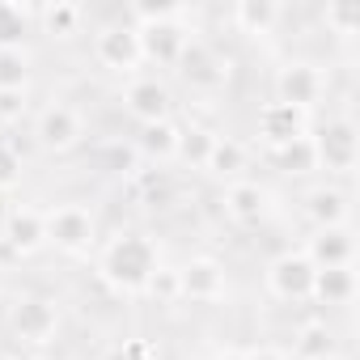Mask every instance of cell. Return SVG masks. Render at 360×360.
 Masks as SVG:
<instances>
[{
    "mask_svg": "<svg viewBox=\"0 0 360 360\" xmlns=\"http://www.w3.org/2000/svg\"><path fill=\"white\" fill-rule=\"evenodd\" d=\"M98 267H102L106 284H115L119 292H140L148 284V276L161 267V259H157V246L144 233H119V238L106 242Z\"/></svg>",
    "mask_w": 360,
    "mask_h": 360,
    "instance_id": "obj_1",
    "label": "cell"
},
{
    "mask_svg": "<svg viewBox=\"0 0 360 360\" xmlns=\"http://www.w3.org/2000/svg\"><path fill=\"white\" fill-rule=\"evenodd\" d=\"M174 68H178V77H183L191 89H200V94H217V89H225L229 77H233L229 56H221V51L208 47L204 39H191V43L183 47V56H178Z\"/></svg>",
    "mask_w": 360,
    "mask_h": 360,
    "instance_id": "obj_2",
    "label": "cell"
},
{
    "mask_svg": "<svg viewBox=\"0 0 360 360\" xmlns=\"http://www.w3.org/2000/svg\"><path fill=\"white\" fill-rule=\"evenodd\" d=\"M309 140H314V153H318V169H330V174H352L356 169L360 136H356L352 119H326Z\"/></svg>",
    "mask_w": 360,
    "mask_h": 360,
    "instance_id": "obj_3",
    "label": "cell"
},
{
    "mask_svg": "<svg viewBox=\"0 0 360 360\" xmlns=\"http://www.w3.org/2000/svg\"><path fill=\"white\" fill-rule=\"evenodd\" d=\"M94 60H98L106 72H119V77L136 72V68L144 64L136 26H131V22H110V26H102L98 39H94Z\"/></svg>",
    "mask_w": 360,
    "mask_h": 360,
    "instance_id": "obj_4",
    "label": "cell"
},
{
    "mask_svg": "<svg viewBox=\"0 0 360 360\" xmlns=\"http://www.w3.org/2000/svg\"><path fill=\"white\" fill-rule=\"evenodd\" d=\"M322 94H326V77L309 60H288L276 72V102H288V106H297V110L309 115L322 102Z\"/></svg>",
    "mask_w": 360,
    "mask_h": 360,
    "instance_id": "obj_5",
    "label": "cell"
},
{
    "mask_svg": "<svg viewBox=\"0 0 360 360\" xmlns=\"http://www.w3.org/2000/svg\"><path fill=\"white\" fill-rule=\"evenodd\" d=\"M81 136H85V119H81V110L68 106V102H51V106H43L39 119H34V140H39V148H47V153H68V148L81 144Z\"/></svg>",
    "mask_w": 360,
    "mask_h": 360,
    "instance_id": "obj_6",
    "label": "cell"
},
{
    "mask_svg": "<svg viewBox=\"0 0 360 360\" xmlns=\"http://www.w3.org/2000/svg\"><path fill=\"white\" fill-rule=\"evenodd\" d=\"M94 233H98L94 212L81 208V204H60V208L47 212V242H56V246L68 250V255L89 250V246H94Z\"/></svg>",
    "mask_w": 360,
    "mask_h": 360,
    "instance_id": "obj_7",
    "label": "cell"
},
{
    "mask_svg": "<svg viewBox=\"0 0 360 360\" xmlns=\"http://www.w3.org/2000/svg\"><path fill=\"white\" fill-rule=\"evenodd\" d=\"M314 263L301 255V250H284L267 263V288L280 297V301H309L314 292Z\"/></svg>",
    "mask_w": 360,
    "mask_h": 360,
    "instance_id": "obj_8",
    "label": "cell"
},
{
    "mask_svg": "<svg viewBox=\"0 0 360 360\" xmlns=\"http://www.w3.org/2000/svg\"><path fill=\"white\" fill-rule=\"evenodd\" d=\"M9 322H13V335H18L22 343H51V335L60 330V309H56L51 297L30 292V297H22V301L13 305Z\"/></svg>",
    "mask_w": 360,
    "mask_h": 360,
    "instance_id": "obj_9",
    "label": "cell"
},
{
    "mask_svg": "<svg viewBox=\"0 0 360 360\" xmlns=\"http://www.w3.org/2000/svg\"><path fill=\"white\" fill-rule=\"evenodd\" d=\"M0 242H5L18 259L43 250L47 246V212L26 208V204H13L5 212V221H0Z\"/></svg>",
    "mask_w": 360,
    "mask_h": 360,
    "instance_id": "obj_10",
    "label": "cell"
},
{
    "mask_svg": "<svg viewBox=\"0 0 360 360\" xmlns=\"http://www.w3.org/2000/svg\"><path fill=\"white\" fill-rule=\"evenodd\" d=\"M140 34V56L148 64H161V68H174L178 56H183V47L191 43V30L183 26V18L174 22H153V26H136Z\"/></svg>",
    "mask_w": 360,
    "mask_h": 360,
    "instance_id": "obj_11",
    "label": "cell"
},
{
    "mask_svg": "<svg viewBox=\"0 0 360 360\" xmlns=\"http://www.w3.org/2000/svg\"><path fill=\"white\" fill-rule=\"evenodd\" d=\"M123 106H127V115L144 127V123H161V119H169V110H174V94H169V85H165L161 77H140V81H131V85L123 89Z\"/></svg>",
    "mask_w": 360,
    "mask_h": 360,
    "instance_id": "obj_12",
    "label": "cell"
},
{
    "mask_svg": "<svg viewBox=\"0 0 360 360\" xmlns=\"http://www.w3.org/2000/svg\"><path fill=\"white\" fill-rule=\"evenodd\" d=\"M255 131H259V140L267 148H280V144H288V140L309 131V115L288 106V102H267L259 110V119H255Z\"/></svg>",
    "mask_w": 360,
    "mask_h": 360,
    "instance_id": "obj_13",
    "label": "cell"
},
{
    "mask_svg": "<svg viewBox=\"0 0 360 360\" xmlns=\"http://www.w3.org/2000/svg\"><path fill=\"white\" fill-rule=\"evenodd\" d=\"M178 284H183V297H187V301H200V305L221 301V297H225V288H229L225 267H221L217 259H208V255L191 259L187 267H178Z\"/></svg>",
    "mask_w": 360,
    "mask_h": 360,
    "instance_id": "obj_14",
    "label": "cell"
},
{
    "mask_svg": "<svg viewBox=\"0 0 360 360\" xmlns=\"http://www.w3.org/2000/svg\"><path fill=\"white\" fill-rule=\"evenodd\" d=\"M225 212H229L238 225L255 229V225H263V221H267V212H271V195H267V187L238 178V183H229V187H225Z\"/></svg>",
    "mask_w": 360,
    "mask_h": 360,
    "instance_id": "obj_15",
    "label": "cell"
},
{
    "mask_svg": "<svg viewBox=\"0 0 360 360\" xmlns=\"http://www.w3.org/2000/svg\"><path fill=\"white\" fill-rule=\"evenodd\" d=\"M314 267H352V255H356V242H352V229L347 225H335V229H314L309 246L301 250Z\"/></svg>",
    "mask_w": 360,
    "mask_h": 360,
    "instance_id": "obj_16",
    "label": "cell"
},
{
    "mask_svg": "<svg viewBox=\"0 0 360 360\" xmlns=\"http://www.w3.org/2000/svg\"><path fill=\"white\" fill-rule=\"evenodd\" d=\"M305 217L314 221V229H335L347 225V195L339 187H314L305 195Z\"/></svg>",
    "mask_w": 360,
    "mask_h": 360,
    "instance_id": "obj_17",
    "label": "cell"
},
{
    "mask_svg": "<svg viewBox=\"0 0 360 360\" xmlns=\"http://www.w3.org/2000/svg\"><path fill=\"white\" fill-rule=\"evenodd\" d=\"M280 18H284V9L276 5V0H238L233 5V26L242 34H250V39L271 34L280 26Z\"/></svg>",
    "mask_w": 360,
    "mask_h": 360,
    "instance_id": "obj_18",
    "label": "cell"
},
{
    "mask_svg": "<svg viewBox=\"0 0 360 360\" xmlns=\"http://www.w3.org/2000/svg\"><path fill=\"white\" fill-rule=\"evenodd\" d=\"M178 123H169V119H161V123H144L140 127V136H136V148L161 169L165 161H174V153H178Z\"/></svg>",
    "mask_w": 360,
    "mask_h": 360,
    "instance_id": "obj_19",
    "label": "cell"
},
{
    "mask_svg": "<svg viewBox=\"0 0 360 360\" xmlns=\"http://www.w3.org/2000/svg\"><path fill=\"white\" fill-rule=\"evenodd\" d=\"M352 297H356V271H352V267H318V271H314V292H309V301L347 305Z\"/></svg>",
    "mask_w": 360,
    "mask_h": 360,
    "instance_id": "obj_20",
    "label": "cell"
},
{
    "mask_svg": "<svg viewBox=\"0 0 360 360\" xmlns=\"http://www.w3.org/2000/svg\"><path fill=\"white\" fill-rule=\"evenodd\" d=\"M204 169H208L212 178L238 183L242 169H246V148H242L233 136H217V140H212V153H208V161H204Z\"/></svg>",
    "mask_w": 360,
    "mask_h": 360,
    "instance_id": "obj_21",
    "label": "cell"
},
{
    "mask_svg": "<svg viewBox=\"0 0 360 360\" xmlns=\"http://www.w3.org/2000/svg\"><path fill=\"white\" fill-rule=\"evenodd\" d=\"M39 22L51 39H77L81 26H85V9L72 5V0H56V5H43L39 9Z\"/></svg>",
    "mask_w": 360,
    "mask_h": 360,
    "instance_id": "obj_22",
    "label": "cell"
},
{
    "mask_svg": "<svg viewBox=\"0 0 360 360\" xmlns=\"http://www.w3.org/2000/svg\"><path fill=\"white\" fill-rule=\"evenodd\" d=\"M271 161H276L284 174H292V178L314 174V169H318V153H314L309 131H305V136H297V140H288V144H280V148H271Z\"/></svg>",
    "mask_w": 360,
    "mask_h": 360,
    "instance_id": "obj_23",
    "label": "cell"
},
{
    "mask_svg": "<svg viewBox=\"0 0 360 360\" xmlns=\"http://www.w3.org/2000/svg\"><path fill=\"white\" fill-rule=\"evenodd\" d=\"M34 9L18 5V0H0V47H26Z\"/></svg>",
    "mask_w": 360,
    "mask_h": 360,
    "instance_id": "obj_24",
    "label": "cell"
},
{
    "mask_svg": "<svg viewBox=\"0 0 360 360\" xmlns=\"http://www.w3.org/2000/svg\"><path fill=\"white\" fill-rule=\"evenodd\" d=\"M292 352L297 360H322V356H335V335L326 322H305L297 335H292Z\"/></svg>",
    "mask_w": 360,
    "mask_h": 360,
    "instance_id": "obj_25",
    "label": "cell"
},
{
    "mask_svg": "<svg viewBox=\"0 0 360 360\" xmlns=\"http://www.w3.org/2000/svg\"><path fill=\"white\" fill-rule=\"evenodd\" d=\"M212 140H217L212 127H200V123L183 127V131H178V153H174V161H187V165H200V169H204V161H208V153H212Z\"/></svg>",
    "mask_w": 360,
    "mask_h": 360,
    "instance_id": "obj_26",
    "label": "cell"
},
{
    "mask_svg": "<svg viewBox=\"0 0 360 360\" xmlns=\"http://www.w3.org/2000/svg\"><path fill=\"white\" fill-rule=\"evenodd\" d=\"M26 81H30V51L0 47V89H26Z\"/></svg>",
    "mask_w": 360,
    "mask_h": 360,
    "instance_id": "obj_27",
    "label": "cell"
},
{
    "mask_svg": "<svg viewBox=\"0 0 360 360\" xmlns=\"http://www.w3.org/2000/svg\"><path fill=\"white\" fill-rule=\"evenodd\" d=\"M322 22H326L335 34L352 39V34L360 30V5H352V0H330V5L322 9Z\"/></svg>",
    "mask_w": 360,
    "mask_h": 360,
    "instance_id": "obj_28",
    "label": "cell"
},
{
    "mask_svg": "<svg viewBox=\"0 0 360 360\" xmlns=\"http://www.w3.org/2000/svg\"><path fill=\"white\" fill-rule=\"evenodd\" d=\"M140 292H148L157 305H169V301H178V297H183V284H178V267H157Z\"/></svg>",
    "mask_w": 360,
    "mask_h": 360,
    "instance_id": "obj_29",
    "label": "cell"
},
{
    "mask_svg": "<svg viewBox=\"0 0 360 360\" xmlns=\"http://www.w3.org/2000/svg\"><path fill=\"white\" fill-rule=\"evenodd\" d=\"M187 9L183 5H174V0H140V5H131V26H153V22H174V18H183Z\"/></svg>",
    "mask_w": 360,
    "mask_h": 360,
    "instance_id": "obj_30",
    "label": "cell"
},
{
    "mask_svg": "<svg viewBox=\"0 0 360 360\" xmlns=\"http://www.w3.org/2000/svg\"><path fill=\"white\" fill-rule=\"evenodd\" d=\"M30 110V89H0V123H18Z\"/></svg>",
    "mask_w": 360,
    "mask_h": 360,
    "instance_id": "obj_31",
    "label": "cell"
},
{
    "mask_svg": "<svg viewBox=\"0 0 360 360\" xmlns=\"http://www.w3.org/2000/svg\"><path fill=\"white\" fill-rule=\"evenodd\" d=\"M22 183V153L13 144H0V191Z\"/></svg>",
    "mask_w": 360,
    "mask_h": 360,
    "instance_id": "obj_32",
    "label": "cell"
},
{
    "mask_svg": "<svg viewBox=\"0 0 360 360\" xmlns=\"http://www.w3.org/2000/svg\"><path fill=\"white\" fill-rule=\"evenodd\" d=\"M102 360H157V347L148 339H127L123 347H110Z\"/></svg>",
    "mask_w": 360,
    "mask_h": 360,
    "instance_id": "obj_33",
    "label": "cell"
},
{
    "mask_svg": "<svg viewBox=\"0 0 360 360\" xmlns=\"http://www.w3.org/2000/svg\"><path fill=\"white\" fill-rule=\"evenodd\" d=\"M242 360H288V356H284L280 347H267V343H263V347H250Z\"/></svg>",
    "mask_w": 360,
    "mask_h": 360,
    "instance_id": "obj_34",
    "label": "cell"
},
{
    "mask_svg": "<svg viewBox=\"0 0 360 360\" xmlns=\"http://www.w3.org/2000/svg\"><path fill=\"white\" fill-rule=\"evenodd\" d=\"M5 212H9V204H5V191H0V221H5Z\"/></svg>",
    "mask_w": 360,
    "mask_h": 360,
    "instance_id": "obj_35",
    "label": "cell"
},
{
    "mask_svg": "<svg viewBox=\"0 0 360 360\" xmlns=\"http://www.w3.org/2000/svg\"><path fill=\"white\" fill-rule=\"evenodd\" d=\"M322 360H343V356H339V352H335V356H322Z\"/></svg>",
    "mask_w": 360,
    "mask_h": 360,
    "instance_id": "obj_36",
    "label": "cell"
},
{
    "mask_svg": "<svg viewBox=\"0 0 360 360\" xmlns=\"http://www.w3.org/2000/svg\"><path fill=\"white\" fill-rule=\"evenodd\" d=\"M0 360H13V356H5V352H0Z\"/></svg>",
    "mask_w": 360,
    "mask_h": 360,
    "instance_id": "obj_37",
    "label": "cell"
},
{
    "mask_svg": "<svg viewBox=\"0 0 360 360\" xmlns=\"http://www.w3.org/2000/svg\"><path fill=\"white\" fill-rule=\"evenodd\" d=\"M34 360H51V356H34Z\"/></svg>",
    "mask_w": 360,
    "mask_h": 360,
    "instance_id": "obj_38",
    "label": "cell"
}]
</instances>
